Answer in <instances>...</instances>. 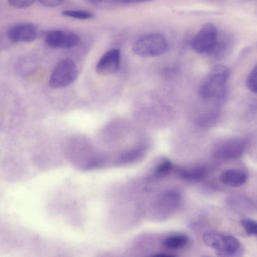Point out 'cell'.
<instances>
[{"mask_svg":"<svg viewBox=\"0 0 257 257\" xmlns=\"http://www.w3.org/2000/svg\"><path fill=\"white\" fill-rule=\"evenodd\" d=\"M229 75L228 68L223 65L214 66L201 85L199 92L206 99H220L223 98Z\"/></svg>","mask_w":257,"mask_h":257,"instance_id":"6da1fadb","label":"cell"},{"mask_svg":"<svg viewBox=\"0 0 257 257\" xmlns=\"http://www.w3.org/2000/svg\"><path fill=\"white\" fill-rule=\"evenodd\" d=\"M173 169L172 163L167 159H163L155 166L149 179H157L167 175Z\"/></svg>","mask_w":257,"mask_h":257,"instance_id":"9a60e30c","label":"cell"},{"mask_svg":"<svg viewBox=\"0 0 257 257\" xmlns=\"http://www.w3.org/2000/svg\"><path fill=\"white\" fill-rule=\"evenodd\" d=\"M247 178L248 175L245 171L231 169L223 171L220 175L219 180L225 186L238 187L242 185Z\"/></svg>","mask_w":257,"mask_h":257,"instance_id":"7c38bea8","label":"cell"},{"mask_svg":"<svg viewBox=\"0 0 257 257\" xmlns=\"http://www.w3.org/2000/svg\"><path fill=\"white\" fill-rule=\"evenodd\" d=\"M146 151V147L144 145H140L125 151L120 155L117 164L126 165L134 163L142 159L145 155Z\"/></svg>","mask_w":257,"mask_h":257,"instance_id":"5bb4252c","label":"cell"},{"mask_svg":"<svg viewBox=\"0 0 257 257\" xmlns=\"http://www.w3.org/2000/svg\"><path fill=\"white\" fill-rule=\"evenodd\" d=\"M216 27L207 23L201 28L194 37L192 44L193 50L201 54H210L214 50L218 39Z\"/></svg>","mask_w":257,"mask_h":257,"instance_id":"8992f818","label":"cell"},{"mask_svg":"<svg viewBox=\"0 0 257 257\" xmlns=\"http://www.w3.org/2000/svg\"><path fill=\"white\" fill-rule=\"evenodd\" d=\"M63 16L75 19L86 20L93 17L90 12L84 10H66L62 12Z\"/></svg>","mask_w":257,"mask_h":257,"instance_id":"e0dca14e","label":"cell"},{"mask_svg":"<svg viewBox=\"0 0 257 257\" xmlns=\"http://www.w3.org/2000/svg\"><path fill=\"white\" fill-rule=\"evenodd\" d=\"M246 84L250 91L257 94V65L253 68L247 76Z\"/></svg>","mask_w":257,"mask_h":257,"instance_id":"d6986e66","label":"cell"},{"mask_svg":"<svg viewBox=\"0 0 257 257\" xmlns=\"http://www.w3.org/2000/svg\"><path fill=\"white\" fill-rule=\"evenodd\" d=\"M176 175L181 179L191 182L204 179L208 173L207 168L202 165L180 166L175 168Z\"/></svg>","mask_w":257,"mask_h":257,"instance_id":"8fae6325","label":"cell"},{"mask_svg":"<svg viewBox=\"0 0 257 257\" xmlns=\"http://www.w3.org/2000/svg\"><path fill=\"white\" fill-rule=\"evenodd\" d=\"M154 0H118V3L122 4H137L142 3H146Z\"/></svg>","mask_w":257,"mask_h":257,"instance_id":"7402d4cb","label":"cell"},{"mask_svg":"<svg viewBox=\"0 0 257 257\" xmlns=\"http://www.w3.org/2000/svg\"><path fill=\"white\" fill-rule=\"evenodd\" d=\"M240 224L246 233L257 236V221L243 219L241 220Z\"/></svg>","mask_w":257,"mask_h":257,"instance_id":"ac0fdd59","label":"cell"},{"mask_svg":"<svg viewBox=\"0 0 257 257\" xmlns=\"http://www.w3.org/2000/svg\"><path fill=\"white\" fill-rule=\"evenodd\" d=\"M37 33V29L33 24L21 23L12 27L8 35L9 39L14 43L30 42L36 39Z\"/></svg>","mask_w":257,"mask_h":257,"instance_id":"30bf717a","label":"cell"},{"mask_svg":"<svg viewBox=\"0 0 257 257\" xmlns=\"http://www.w3.org/2000/svg\"><path fill=\"white\" fill-rule=\"evenodd\" d=\"M44 40L49 46L55 48H70L76 46L79 36L73 32L51 30L44 34Z\"/></svg>","mask_w":257,"mask_h":257,"instance_id":"ba28073f","label":"cell"},{"mask_svg":"<svg viewBox=\"0 0 257 257\" xmlns=\"http://www.w3.org/2000/svg\"><path fill=\"white\" fill-rule=\"evenodd\" d=\"M182 196L177 190L171 189L160 194L155 202V215L156 217L164 218L169 217L180 206Z\"/></svg>","mask_w":257,"mask_h":257,"instance_id":"52a82bcc","label":"cell"},{"mask_svg":"<svg viewBox=\"0 0 257 257\" xmlns=\"http://www.w3.org/2000/svg\"><path fill=\"white\" fill-rule=\"evenodd\" d=\"M120 60L119 50L111 49L105 52L100 58L96 65V72L103 76L114 74L119 70Z\"/></svg>","mask_w":257,"mask_h":257,"instance_id":"9c48e42d","label":"cell"},{"mask_svg":"<svg viewBox=\"0 0 257 257\" xmlns=\"http://www.w3.org/2000/svg\"><path fill=\"white\" fill-rule=\"evenodd\" d=\"M99 1H101L103 2H106V3H114V2H118V0H97Z\"/></svg>","mask_w":257,"mask_h":257,"instance_id":"603a6c76","label":"cell"},{"mask_svg":"<svg viewBox=\"0 0 257 257\" xmlns=\"http://www.w3.org/2000/svg\"><path fill=\"white\" fill-rule=\"evenodd\" d=\"M248 144V139L244 137L226 139L214 146L212 154L214 158L220 160L237 159L243 155Z\"/></svg>","mask_w":257,"mask_h":257,"instance_id":"277c9868","label":"cell"},{"mask_svg":"<svg viewBox=\"0 0 257 257\" xmlns=\"http://www.w3.org/2000/svg\"><path fill=\"white\" fill-rule=\"evenodd\" d=\"M78 70L75 62L70 59H63L53 69L49 85L54 89L67 87L76 80Z\"/></svg>","mask_w":257,"mask_h":257,"instance_id":"5b68a950","label":"cell"},{"mask_svg":"<svg viewBox=\"0 0 257 257\" xmlns=\"http://www.w3.org/2000/svg\"><path fill=\"white\" fill-rule=\"evenodd\" d=\"M168 49V44L166 38L156 33L142 36L134 41L132 46L134 52L144 57L161 55L165 53Z\"/></svg>","mask_w":257,"mask_h":257,"instance_id":"3957f363","label":"cell"},{"mask_svg":"<svg viewBox=\"0 0 257 257\" xmlns=\"http://www.w3.org/2000/svg\"><path fill=\"white\" fill-rule=\"evenodd\" d=\"M204 243L213 248L218 255L229 256L240 252L241 245L236 237L214 230H208L203 235Z\"/></svg>","mask_w":257,"mask_h":257,"instance_id":"7a4b0ae2","label":"cell"},{"mask_svg":"<svg viewBox=\"0 0 257 257\" xmlns=\"http://www.w3.org/2000/svg\"><path fill=\"white\" fill-rule=\"evenodd\" d=\"M10 4L13 7L23 9L29 7L33 5L35 0H9Z\"/></svg>","mask_w":257,"mask_h":257,"instance_id":"ffe728a7","label":"cell"},{"mask_svg":"<svg viewBox=\"0 0 257 257\" xmlns=\"http://www.w3.org/2000/svg\"><path fill=\"white\" fill-rule=\"evenodd\" d=\"M44 6L48 7H55L61 4L63 0H39Z\"/></svg>","mask_w":257,"mask_h":257,"instance_id":"44dd1931","label":"cell"},{"mask_svg":"<svg viewBox=\"0 0 257 257\" xmlns=\"http://www.w3.org/2000/svg\"><path fill=\"white\" fill-rule=\"evenodd\" d=\"M188 236L182 233H175L165 237L161 241L162 246L171 250L183 249L189 243Z\"/></svg>","mask_w":257,"mask_h":257,"instance_id":"4fadbf2b","label":"cell"},{"mask_svg":"<svg viewBox=\"0 0 257 257\" xmlns=\"http://www.w3.org/2000/svg\"><path fill=\"white\" fill-rule=\"evenodd\" d=\"M230 47V41L228 38L223 37L218 39L216 46L211 55L216 58L223 57L228 53Z\"/></svg>","mask_w":257,"mask_h":257,"instance_id":"2e32d148","label":"cell"}]
</instances>
